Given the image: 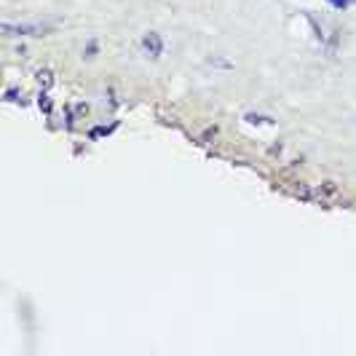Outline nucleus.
<instances>
[{
  "label": "nucleus",
  "instance_id": "f257e3e1",
  "mask_svg": "<svg viewBox=\"0 0 356 356\" xmlns=\"http://www.w3.org/2000/svg\"><path fill=\"white\" fill-rule=\"evenodd\" d=\"M3 33L11 38H35L49 33V27L46 24H11V22H6L3 24Z\"/></svg>",
  "mask_w": 356,
  "mask_h": 356
},
{
  "label": "nucleus",
  "instance_id": "f03ea898",
  "mask_svg": "<svg viewBox=\"0 0 356 356\" xmlns=\"http://www.w3.org/2000/svg\"><path fill=\"white\" fill-rule=\"evenodd\" d=\"M143 49H145V54H150L153 59H159L161 51H163V40H161V35H156V33H147V35L143 38Z\"/></svg>",
  "mask_w": 356,
  "mask_h": 356
},
{
  "label": "nucleus",
  "instance_id": "7ed1b4c3",
  "mask_svg": "<svg viewBox=\"0 0 356 356\" xmlns=\"http://www.w3.org/2000/svg\"><path fill=\"white\" fill-rule=\"evenodd\" d=\"M332 3H335V6H338V8H340V6H346L348 0H332Z\"/></svg>",
  "mask_w": 356,
  "mask_h": 356
}]
</instances>
